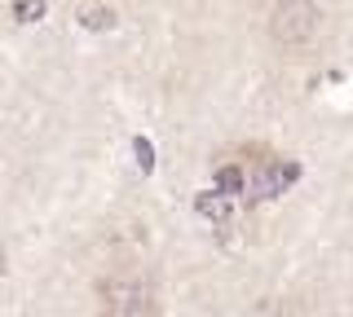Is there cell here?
I'll return each mask as SVG.
<instances>
[{"instance_id":"obj_1","label":"cell","mask_w":353,"mask_h":317,"mask_svg":"<svg viewBox=\"0 0 353 317\" xmlns=\"http://www.w3.org/2000/svg\"><path fill=\"white\" fill-rule=\"evenodd\" d=\"M265 31H270V40L287 53L309 49L314 36L323 31V9H318L314 0H270V9H265Z\"/></svg>"},{"instance_id":"obj_2","label":"cell","mask_w":353,"mask_h":317,"mask_svg":"<svg viewBox=\"0 0 353 317\" xmlns=\"http://www.w3.org/2000/svg\"><path fill=\"white\" fill-rule=\"evenodd\" d=\"M97 300H102L106 313H119V317H137V313L159 309L150 278H141V273H106L97 282Z\"/></svg>"},{"instance_id":"obj_3","label":"cell","mask_w":353,"mask_h":317,"mask_svg":"<svg viewBox=\"0 0 353 317\" xmlns=\"http://www.w3.org/2000/svg\"><path fill=\"white\" fill-rule=\"evenodd\" d=\"M248 181H252V168H248V163H225V168L212 172V190L230 194V199L248 194Z\"/></svg>"},{"instance_id":"obj_4","label":"cell","mask_w":353,"mask_h":317,"mask_svg":"<svg viewBox=\"0 0 353 317\" xmlns=\"http://www.w3.org/2000/svg\"><path fill=\"white\" fill-rule=\"evenodd\" d=\"M194 212L203 216V221H216V225H225V221H230V194H221V190H208V194H199V199H194Z\"/></svg>"},{"instance_id":"obj_5","label":"cell","mask_w":353,"mask_h":317,"mask_svg":"<svg viewBox=\"0 0 353 317\" xmlns=\"http://www.w3.org/2000/svg\"><path fill=\"white\" fill-rule=\"evenodd\" d=\"M80 27H88V31H110V27H115V9H110V5H84L80 9Z\"/></svg>"},{"instance_id":"obj_6","label":"cell","mask_w":353,"mask_h":317,"mask_svg":"<svg viewBox=\"0 0 353 317\" xmlns=\"http://www.w3.org/2000/svg\"><path fill=\"white\" fill-rule=\"evenodd\" d=\"M9 14H14V23L31 27V23H40V18L49 14V0H14V5H9Z\"/></svg>"},{"instance_id":"obj_7","label":"cell","mask_w":353,"mask_h":317,"mask_svg":"<svg viewBox=\"0 0 353 317\" xmlns=\"http://www.w3.org/2000/svg\"><path fill=\"white\" fill-rule=\"evenodd\" d=\"M132 155H137V168H141V172H154V146H150L146 137L132 141Z\"/></svg>"}]
</instances>
